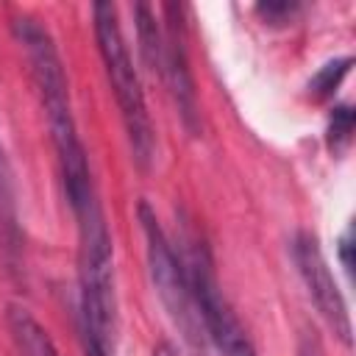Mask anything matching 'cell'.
I'll use <instances>...</instances> for the list:
<instances>
[{"label": "cell", "instance_id": "cell-2", "mask_svg": "<svg viewBox=\"0 0 356 356\" xmlns=\"http://www.w3.org/2000/svg\"><path fill=\"white\" fill-rule=\"evenodd\" d=\"M95 14V36H97V47L103 56V67L108 75V83L114 89L122 122H125V134L131 142V153L134 161L145 170L153 159V147H156V136H153V122L145 106V95L134 70V61L128 56L122 31H120V17L117 8L111 3H95L92 8Z\"/></svg>", "mask_w": 356, "mask_h": 356}, {"label": "cell", "instance_id": "cell-1", "mask_svg": "<svg viewBox=\"0 0 356 356\" xmlns=\"http://www.w3.org/2000/svg\"><path fill=\"white\" fill-rule=\"evenodd\" d=\"M14 31H17V36H19V42L28 53L33 83H36V92L42 97V108L47 114V125H50L53 145H56V153H58V167H61V181H64L70 209H72V214L95 209V206H100V200H97V192H95L86 150H83L78 128H75L61 56L53 44L47 28H42L36 19L17 17Z\"/></svg>", "mask_w": 356, "mask_h": 356}, {"label": "cell", "instance_id": "cell-12", "mask_svg": "<svg viewBox=\"0 0 356 356\" xmlns=\"http://www.w3.org/2000/svg\"><path fill=\"white\" fill-rule=\"evenodd\" d=\"M0 222H8L6 220V184H3V172H0Z\"/></svg>", "mask_w": 356, "mask_h": 356}, {"label": "cell", "instance_id": "cell-9", "mask_svg": "<svg viewBox=\"0 0 356 356\" xmlns=\"http://www.w3.org/2000/svg\"><path fill=\"white\" fill-rule=\"evenodd\" d=\"M292 3H267V6H259V11L267 17V19H275V17H286L292 14Z\"/></svg>", "mask_w": 356, "mask_h": 356}, {"label": "cell", "instance_id": "cell-5", "mask_svg": "<svg viewBox=\"0 0 356 356\" xmlns=\"http://www.w3.org/2000/svg\"><path fill=\"white\" fill-rule=\"evenodd\" d=\"M292 259L298 264V273L306 284V292L317 312L325 317V323L334 328V334L350 345V314L339 295V286L328 270V261L320 250V242L312 231H298L292 239Z\"/></svg>", "mask_w": 356, "mask_h": 356}, {"label": "cell", "instance_id": "cell-10", "mask_svg": "<svg viewBox=\"0 0 356 356\" xmlns=\"http://www.w3.org/2000/svg\"><path fill=\"white\" fill-rule=\"evenodd\" d=\"M339 259H342V264H345V270L350 273V267H353V261H350V228L342 234V239H339Z\"/></svg>", "mask_w": 356, "mask_h": 356}, {"label": "cell", "instance_id": "cell-3", "mask_svg": "<svg viewBox=\"0 0 356 356\" xmlns=\"http://www.w3.org/2000/svg\"><path fill=\"white\" fill-rule=\"evenodd\" d=\"M184 270H186L197 320H203V328L217 345V350L222 356H259L242 323L236 320L234 309L228 306L225 295L220 292L217 275L211 270V256L200 242H192Z\"/></svg>", "mask_w": 356, "mask_h": 356}, {"label": "cell", "instance_id": "cell-8", "mask_svg": "<svg viewBox=\"0 0 356 356\" xmlns=\"http://www.w3.org/2000/svg\"><path fill=\"white\" fill-rule=\"evenodd\" d=\"M353 134V111L348 106H339L334 108L331 114V128H328V139H331V147H342Z\"/></svg>", "mask_w": 356, "mask_h": 356}, {"label": "cell", "instance_id": "cell-6", "mask_svg": "<svg viewBox=\"0 0 356 356\" xmlns=\"http://www.w3.org/2000/svg\"><path fill=\"white\" fill-rule=\"evenodd\" d=\"M8 328H11V337H14V345H17L19 356H58L47 331L25 309H11L8 312Z\"/></svg>", "mask_w": 356, "mask_h": 356}, {"label": "cell", "instance_id": "cell-11", "mask_svg": "<svg viewBox=\"0 0 356 356\" xmlns=\"http://www.w3.org/2000/svg\"><path fill=\"white\" fill-rule=\"evenodd\" d=\"M298 356H323V348H320L317 337H303V342H300V350H298Z\"/></svg>", "mask_w": 356, "mask_h": 356}, {"label": "cell", "instance_id": "cell-7", "mask_svg": "<svg viewBox=\"0 0 356 356\" xmlns=\"http://www.w3.org/2000/svg\"><path fill=\"white\" fill-rule=\"evenodd\" d=\"M350 56H345V58H337V61H331V64H325L314 78H312V83H309V89H312V95L314 97H328L337 86H339V81L345 78V72L350 70Z\"/></svg>", "mask_w": 356, "mask_h": 356}, {"label": "cell", "instance_id": "cell-4", "mask_svg": "<svg viewBox=\"0 0 356 356\" xmlns=\"http://www.w3.org/2000/svg\"><path fill=\"white\" fill-rule=\"evenodd\" d=\"M139 220H142V231H145V242H147V264H150L153 286H156L161 303L175 317V323L186 331V337H192L197 312H195V303H192L186 270H184L181 259L175 256L167 234L161 231V225H159V220H156V214L150 211L147 203L139 206Z\"/></svg>", "mask_w": 356, "mask_h": 356}]
</instances>
